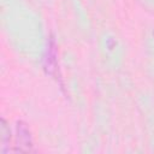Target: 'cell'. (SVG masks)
<instances>
[{
    "label": "cell",
    "instance_id": "1",
    "mask_svg": "<svg viewBox=\"0 0 154 154\" xmlns=\"http://www.w3.org/2000/svg\"><path fill=\"white\" fill-rule=\"evenodd\" d=\"M16 152H23V153H28L32 150V136H31V131L28 128V125L19 120L16 124Z\"/></svg>",
    "mask_w": 154,
    "mask_h": 154
},
{
    "label": "cell",
    "instance_id": "3",
    "mask_svg": "<svg viewBox=\"0 0 154 154\" xmlns=\"http://www.w3.org/2000/svg\"><path fill=\"white\" fill-rule=\"evenodd\" d=\"M0 132H1V152L6 153L10 150V141H11V131H10V126L7 125L6 120L4 118H1L0 120Z\"/></svg>",
    "mask_w": 154,
    "mask_h": 154
},
{
    "label": "cell",
    "instance_id": "2",
    "mask_svg": "<svg viewBox=\"0 0 154 154\" xmlns=\"http://www.w3.org/2000/svg\"><path fill=\"white\" fill-rule=\"evenodd\" d=\"M43 66L47 73L57 78L58 76V59H57V45L53 36H49L43 55Z\"/></svg>",
    "mask_w": 154,
    "mask_h": 154
}]
</instances>
